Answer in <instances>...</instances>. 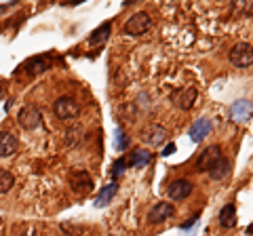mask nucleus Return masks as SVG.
<instances>
[{
    "label": "nucleus",
    "instance_id": "nucleus-24",
    "mask_svg": "<svg viewBox=\"0 0 253 236\" xmlns=\"http://www.w3.org/2000/svg\"><path fill=\"white\" fill-rule=\"evenodd\" d=\"M196 222H199V215H192V217H190L186 224H181V228H184V230H188V228H190V226H194Z\"/></svg>",
    "mask_w": 253,
    "mask_h": 236
},
{
    "label": "nucleus",
    "instance_id": "nucleus-25",
    "mask_svg": "<svg viewBox=\"0 0 253 236\" xmlns=\"http://www.w3.org/2000/svg\"><path fill=\"white\" fill-rule=\"evenodd\" d=\"M173 152H175V144H167L165 150H163V156H171Z\"/></svg>",
    "mask_w": 253,
    "mask_h": 236
},
{
    "label": "nucleus",
    "instance_id": "nucleus-3",
    "mask_svg": "<svg viewBox=\"0 0 253 236\" xmlns=\"http://www.w3.org/2000/svg\"><path fill=\"white\" fill-rule=\"evenodd\" d=\"M53 114L59 118V120H72V118H76L78 114H81V106H78V101L74 97H59L57 101L53 104Z\"/></svg>",
    "mask_w": 253,
    "mask_h": 236
},
{
    "label": "nucleus",
    "instance_id": "nucleus-10",
    "mask_svg": "<svg viewBox=\"0 0 253 236\" xmlns=\"http://www.w3.org/2000/svg\"><path fill=\"white\" fill-rule=\"evenodd\" d=\"M192 188L194 186L190 179H175V182H171V186L167 188V196L171 200H184L192 194Z\"/></svg>",
    "mask_w": 253,
    "mask_h": 236
},
{
    "label": "nucleus",
    "instance_id": "nucleus-7",
    "mask_svg": "<svg viewBox=\"0 0 253 236\" xmlns=\"http://www.w3.org/2000/svg\"><path fill=\"white\" fill-rule=\"evenodd\" d=\"M173 213H175V207H173L171 202H156L152 209L148 211V222L152 226H158L163 222H167L169 217H173Z\"/></svg>",
    "mask_w": 253,
    "mask_h": 236
},
{
    "label": "nucleus",
    "instance_id": "nucleus-9",
    "mask_svg": "<svg viewBox=\"0 0 253 236\" xmlns=\"http://www.w3.org/2000/svg\"><path fill=\"white\" fill-rule=\"evenodd\" d=\"M141 139H144V144L158 148L161 144H165V139H167V129L161 127V124H148V127L141 131Z\"/></svg>",
    "mask_w": 253,
    "mask_h": 236
},
{
    "label": "nucleus",
    "instance_id": "nucleus-12",
    "mask_svg": "<svg viewBox=\"0 0 253 236\" xmlns=\"http://www.w3.org/2000/svg\"><path fill=\"white\" fill-rule=\"evenodd\" d=\"M196 99H199V91H196L194 86H186V89H181L179 93H175V97H173V101H175V106L179 110H192Z\"/></svg>",
    "mask_w": 253,
    "mask_h": 236
},
{
    "label": "nucleus",
    "instance_id": "nucleus-23",
    "mask_svg": "<svg viewBox=\"0 0 253 236\" xmlns=\"http://www.w3.org/2000/svg\"><path fill=\"white\" fill-rule=\"evenodd\" d=\"M125 169H126V160H125V158H118V160H114V164H112V171H110V175H112V182H116V179L123 175Z\"/></svg>",
    "mask_w": 253,
    "mask_h": 236
},
{
    "label": "nucleus",
    "instance_id": "nucleus-11",
    "mask_svg": "<svg viewBox=\"0 0 253 236\" xmlns=\"http://www.w3.org/2000/svg\"><path fill=\"white\" fill-rule=\"evenodd\" d=\"M19 150V139L11 131H0V158H9L17 154Z\"/></svg>",
    "mask_w": 253,
    "mask_h": 236
},
{
    "label": "nucleus",
    "instance_id": "nucleus-22",
    "mask_svg": "<svg viewBox=\"0 0 253 236\" xmlns=\"http://www.w3.org/2000/svg\"><path fill=\"white\" fill-rule=\"evenodd\" d=\"M126 146H129V137H126V133L123 129H116L114 131V148L116 150H125Z\"/></svg>",
    "mask_w": 253,
    "mask_h": 236
},
{
    "label": "nucleus",
    "instance_id": "nucleus-14",
    "mask_svg": "<svg viewBox=\"0 0 253 236\" xmlns=\"http://www.w3.org/2000/svg\"><path fill=\"white\" fill-rule=\"evenodd\" d=\"M70 184H72V190L78 194H86L93 190V177L86 171H76L70 179Z\"/></svg>",
    "mask_w": 253,
    "mask_h": 236
},
{
    "label": "nucleus",
    "instance_id": "nucleus-20",
    "mask_svg": "<svg viewBox=\"0 0 253 236\" xmlns=\"http://www.w3.org/2000/svg\"><path fill=\"white\" fill-rule=\"evenodd\" d=\"M83 141H84L83 129H78V127L68 129V133H66V146H68V148H81Z\"/></svg>",
    "mask_w": 253,
    "mask_h": 236
},
{
    "label": "nucleus",
    "instance_id": "nucleus-13",
    "mask_svg": "<svg viewBox=\"0 0 253 236\" xmlns=\"http://www.w3.org/2000/svg\"><path fill=\"white\" fill-rule=\"evenodd\" d=\"M213 131V124H211V120L209 118H196L194 120V124L190 127V139L194 141V144H201V141L209 135V133Z\"/></svg>",
    "mask_w": 253,
    "mask_h": 236
},
{
    "label": "nucleus",
    "instance_id": "nucleus-16",
    "mask_svg": "<svg viewBox=\"0 0 253 236\" xmlns=\"http://www.w3.org/2000/svg\"><path fill=\"white\" fill-rule=\"evenodd\" d=\"M217 219H219V226L224 228V230H232V228L236 226V207L232 202L224 204L221 211H219V215H217Z\"/></svg>",
    "mask_w": 253,
    "mask_h": 236
},
{
    "label": "nucleus",
    "instance_id": "nucleus-17",
    "mask_svg": "<svg viewBox=\"0 0 253 236\" xmlns=\"http://www.w3.org/2000/svg\"><path fill=\"white\" fill-rule=\"evenodd\" d=\"M150 162H152V152L144 150V148L133 150L131 156H129V167H133V169H144V167H148Z\"/></svg>",
    "mask_w": 253,
    "mask_h": 236
},
{
    "label": "nucleus",
    "instance_id": "nucleus-5",
    "mask_svg": "<svg viewBox=\"0 0 253 236\" xmlns=\"http://www.w3.org/2000/svg\"><path fill=\"white\" fill-rule=\"evenodd\" d=\"M17 122H19L21 129L34 131V129L41 127L42 114H41V110H38L36 106H23V108L19 110V114H17Z\"/></svg>",
    "mask_w": 253,
    "mask_h": 236
},
{
    "label": "nucleus",
    "instance_id": "nucleus-1",
    "mask_svg": "<svg viewBox=\"0 0 253 236\" xmlns=\"http://www.w3.org/2000/svg\"><path fill=\"white\" fill-rule=\"evenodd\" d=\"M150 28H152L150 15L146 11H139V13L131 15V17L126 19V23L123 26V32L129 34V36H141V34H146Z\"/></svg>",
    "mask_w": 253,
    "mask_h": 236
},
{
    "label": "nucleus",
    "instance_id": "nucleus-6",
    "mask_svg": "<svg viewBox=\"0 0 253 236\" xmlns=\"http://www.w3.org/2000/svg\"><path fill=\"white\" fill-rule=\"evenodd\" d=\"M221 158V148L219 146H209L205 148V150L199 154V158H196V171L199 173H209V169L215 164V160Z\"/></svg>",
    "mask_w": 253,
    "mask_h": 236
},
{
    "label": "nucleus",
    "instance_id": "nucleus-21",
    "mask_svg": "<svg viewBox=\"0 0 253 236\" xmlns=\"http://www.w3.org/2000/svg\"><path fill=\"white\" fill-rule=\"evenodd\" d=\"M13 186H15V175L6 169H0V194L11 192Z\"/></svg>",
    "mask_w": 253,
    "mask_h": 236
},
{
    "label": "nucleus",
    "instance_id": "nucleus-26",
    "mask_svg": "<svg viewBox=\"0 0 253 236\" xmlns=\"http://www.w3.org/2000/svg\"><path fill=\"white\" fill-rule=\"evenodd\" d=\"M247 234H249V236H253V224L247 228Z\"/></svg>",
    "mask_w": 253,
    "mask_h": 236
},
{
    "label": "nucleus",
    "instance_id": "nucleus-4",
    "mask_svg": "<svg viewBox=\"0 0 253 236\" xmlns=\"http://www.w3.org/2000/svg\"><path fill=\"white\" fill-rule=\"evenodd\" d=\"M230 64L234 68H251L253 66V46L249 42H239L232 46L230 55H228Z\"/></svg>",
    "mask_w": 253,
    "mask_h": 236
},
{
    "label": "nucleus",
    "instance_id": "nucleus-18",
    "mask_svg": "<svg viewBox=\"0 0 253 236\" xmlns=\"http://www.w3.org/2000/svg\"><path fill=\"white\" fill-rule=\"evenodd\" d=\"M228 173H230V160L228 158H217L215 160V164L209 169V175H211V179H215V182H221V179H226L228 177Z\"/></svg>",
    "mask_w": 253,
    "mask_h": 236
},
{
    "label": "nucleus",
    "instance_id": "nucleus-15",
    "mask_svg": "<svg viewBox=\"0 0 253 236\" xmlns=\"http://www.w3.org/2000/svg\"><path fill=\"white\" fill-rule=\"evenodd\" d=\"M116 192H118V184H116V182H110L108 186L101 188L97 196H95L93 204H95V207H97V209H104V207H108V204L112 202V198L116 196Z\"/></svg>",
    "mask_w": 253,
    "mask_h": 236
},
{
    "label": "nucleus",
    "instance_id": "nucleus-19",
    "mask_svg": "<svg viewBox=\"0 0 253 236\" xmlns=\"http://www.w3.org/2000/svg\"><path fill=\"white\" fill-rule=\"evenodd\" d=\"M110 32H112V23L110 21L101 23V26L95 28V32L89 36V44H104L110 38Z\"/></svg>",
    "mask_w": 253,
    "mask_h": 236
},
{
    "label": "nucleus",
    "instance_id": "nucleus-8",
    "mask_svg": "<svg viewBox=\"0 0 253 236\" xmlns=\"http://www.w3.org/2000/svg\"><path fill=\"white\" fill-rule=\"evenodd\" d=\"M253 116V101L251 99H236L230 106V118L234 122H247Z\"/></svg>",
    "mask_w": 253,
    "mask_h": 236
},
{
    "label": "nucleus",
    "instance_id": "nucleus-2",
    "mask_svg": "<svg viewBox=\"0 0 253 236\" xmlns=\"http://www.w3.org/2000/svg\"><path fill=\"white\" fill-rule=\"evenodd\" d=\"M51 64H53L51 55H36V57H30L28 61H23V64L15 70V74L26 72L28 76H38V74L46 72V70L51 68Z\"/></svg>",
    "mask_w": 253,
    "mask_h": 236
}]
</instances>
